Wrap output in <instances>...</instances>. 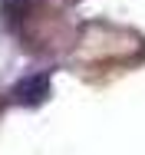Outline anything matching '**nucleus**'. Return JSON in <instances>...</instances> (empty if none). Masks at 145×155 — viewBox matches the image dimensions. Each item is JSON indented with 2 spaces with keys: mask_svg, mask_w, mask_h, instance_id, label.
I'll use <instances>...</instances> for the list:
<instances>
[{
  "mask_svg": "<svg viewBox=\"0 0 145 155\" xmlns=\"http://www.w3.org/2000/svg\"><path fill=\"white\" fill-rule=\"evenodd\" d=\"M46 96H50V76H46V73H36V76H27L23 83H17V86H13V93H10V102L40 106Z\"/></svg>",
  "mask_w": 145,
  "mask_h": 155,
  "instance_id": "obj_2",
  "label": "nucleus"
},
{
  "mask_svg": "<svg viewBox=\"0 0 145 155\" xmlns=\"http://www.w3.org/2000/svg\"><path fill=\"white\" fill-rule=\"evenodd\" d=\"M7 102H10V96H7L3 89H0V112H3V106H7Z\"/></svg>",
  "mask_w": 145,
  "mask_h": 155,
  "instance_id": "obj_3",
  "label": "nucleus"
},
{
  "mask_svg": "<svg viewBox=\"0 0 145 155\" xmlns=\"http://www.w3.org/2000/svg\"><path fill=\"white\" fill-rule=\"evenodd\" d=\"M73 60L83 73H89V69L122 73V69L145 60V40L135 36L132 30H119V27H109V23H89L79 33Z\"/></svg>",
  "mask_w": 145,
  "mask_h": 155,
  "instance_id": "obj_1",
  "label": "nucleus"
}]
</instances>
